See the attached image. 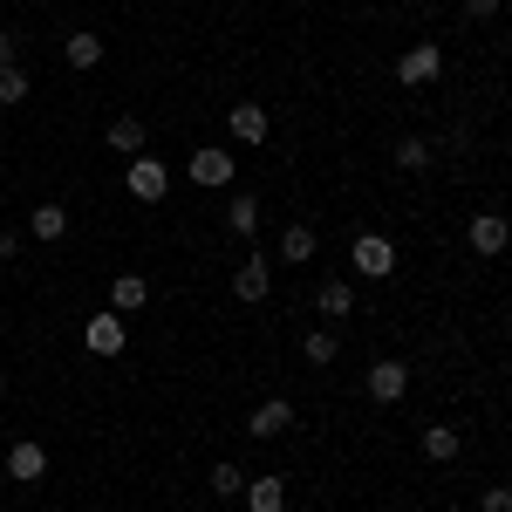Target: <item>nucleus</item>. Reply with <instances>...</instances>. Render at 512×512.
<instances>
[{"label":"nucleus","instance_id":"obj_21","mask_svg":"<svg viewBox=\"0 0 512 512\" xmlns=\"http://www.w3.org/2000/svg\"><path fill=\"white\" fill-rule=\"evenodd\" d=\"M226 226H233V233L246 239V233H253V226H260V198H246V192H239L233 205H226Z\"/></svg>","mask_w":512,"mask_h":512},{"label":"nucleus","instance_id":"obj_13","mask_svg":"<svg viewBox=\"0 0 512 512\" xmlns=\"http://www.w3.org/2000/svg\"><path fill=\"white\" fill-rule=\"evenodd\" d=\"M246 512H287V485L280 478H246Z\"/></svg>","mask_w":512,"mask_h":512},{"label":"nucleus","instance_id":"obj_2","mask_svg":"<svg viewBox=\"0 0 512 512\" xmlns=\"http://www.w3.org/2000/svg\"><path fill=\"white\" fill-rule=\"evenodd\" d=\"M123 192L137 198V205H158V198L171 192V171H164V158H130V171H123Z\"/></svg>","mask_w":512,"mask_h":512},{"label":"nucleus","instance_id":"obj_30","mask_svg":"<svg viewBox=\"0 0 512 512\" xmlns=\"http://www.w3.org/2000/svg\"><path fill=\"white\" fill-rule=\"evenodd\" d=\"M396 7H417V0H396Z\"/></svg>","mask_w":512,"mask_h":512},{"label":"nucleus","instance_id":"obj_5","mask_svg":"<svg viewBox=\"0 0 512 512\" xmlns=\"http://www.w3.org/2000/svg\"><path fill=\"white\" fill-rule=\"evenodd\" d=\"M362 390L376 396V403H403V396H410V369L383 355V362H369V376H362Z\"/></svg>","mask_w":512,"mask_h":512},{"label":"nucleus","instance_id":"obj_20","mask_svg":"<svg viewBox=\"0 0 512 512\" xmlns=\"http://www.w3.org/2000/svg\"><path fill=\"white\" fill-rule=\"evenodd\" d=\"M431 158H437L431 137H403V144H396V164H403V171H431Z\"/></svg>","mask_w":512,"mask_h":512},{"label":"nucleus","instance_id":"obj_23","mask_svg":"<svg viewBox=\"0 0 512 512\" xmlns=\"http://www.w3.org/2000/svg\"><path fill=\"white\" fill-rule=\"evenodd\" d=\"M212 492H219V499H239V492H246V472L219 458V465H212Z\"/></svg>","mask_w":512,"mask_h":512},{"label":"nucleus","instance_id":"obj_10","mask_svg":"<svg viewBox=\"0 0 512 512\" xmlns=\"http://www.w3.org/2000/svg\"><path fill=\"white\" fill-rule=\"evenodd\" d=\"M287 424H294V403H287V396H267V403L246 417V431H253V437H280Z\"/></svg>","mask_w":512,"mask_h":512},{"label":"nucleus","instance_id":"obj_12","mask_svg":"<svg viewBox=\"0 0 512 512\" xmlns=\"http://www.w3.org/2000/svg\"><path fill=\"white\" fill-rule=\"evenodd\" d=\"M144 301H151V280L144 274H117L110 280V308H117V315H137Z\"/></svg>","mask_w":512,"mask_h":512},{"label":"nucleus","instance_id":"obj_6","mask_svg":"<svg viewBox=\"0 0 512 512\" xmlns=\"http://www.w3.org/2000/svg\"><path fill=\"white\" fill-rule=\"evenodd\" d=\"M192 185H205V192H226V185H233V151H219V144L192 151Z\"/></svg>","mask_w":512,"mask_h":512},{"label":"nucleus","instance_id":"obj_9","mask_svg":"<svg viewBox=\"0 0 512 512\" xmlns=\"http://www.w3.org/2000/svg\"><path fill=\"white\" fill-rule=\"evenodd\" d=\"M465 239H472V253L499 260V253H506V239H512V226L499 219V212H478V219H472V233H465Z\"/></svg>","mask_w":512,"mask_h":512},{"label":"nucleus","instance_id":"obj_16","mask_svg":"<svg viewBox=\"0 0 512 512\" xmlns=\"http://www.w3.org/2000/svg\"><path fill=\"white\" fill-rule=\"evenodd\" d=\"M315 308H321L328 321H335V315H355V287L328 274V280H321V294H315Z\"/></svg>","mask_w":512,"mask_h":512},{"label":"nucleus","instance_id":"obj_15","mask_svg":"<svg viewBox=\"0 0 512 512\" xmlns=\"http://www.w3.org/2000/svg\"><path fill=\"white\" fill-rule=\"evenodd\" d=\"M117 158H144V117H117L110 123V137H103Z\"/></svg>","mask_w":512,"mask_h":512},{"label":"nucleus","instance_id":"obj_25","mask_svg":"<svg viewBox=\"0 0 512 512\" xmlns=\"http://www.w3.org/2000/svg\"><path fill=\"white\" fill-rule=\"evenodd\" d=\"M478 512H512V485H485L478 492Z\"/></svg>","mask_w":512,"mask_h":512},{"label":"nucleus","instance_id":"obj_14","mask_svg":"<svg viewBox=\"0 0 512 512\" xmlns=\"http://www.w3.org/2000/svg\"><path fill=\"white\" fill-rule=\"evenodd\" d=\"M267 130H274V123H267L260 103H233V137L239 144H267Z\"/></svg>","mask_w":512,"mask_h":512},{"label":"nucleus","instance_id":"obj_27","mask_svg":"<svg viewBox=\"0 0 512 512\" xmlns=\"http://www.w3.org/2000/svg\"><path fill=\"white\" fill-rule=\"evenodd\" d=\"M14 48H21V41H14L7 28H0V69H14Z\"/></svg>","mask_w":512,"mask_h":512},{"label":"nucleus","instance_id":"obj_24","mask_svg":"<svg viewBox=\"0 0 512 512\" xmlns=\"http://www.w3.org/2000/svg\"><path fill=\"white\" fill-rule=\"evenodd\" d=\"M301 355H308V362H335V355H342V342H335V328H315V335L301 342Z\"/></svg>","mask_w":512,"mask_h":512},{"label":"nucleus","instance_id":"obj_8","mask_svg":"<svg viewBox=\"0 0 512 512\" xmlns=\"http://www.w3.org/2000/svg\"><path fill=\"white\" fill-rule=\"evenodd\" d=\"M267 287H274V267H267V253H246L233 274V294L239 301H267Z\"/></svg>","mask_w":512,"mask_h":512},{"label":"nucleus","instance_id":"obj_3","mask_svg":"<svg viewBox=\"0 0 512 512\" xmlns=\"http://www.w3.org/2000/svg\"><path fill=\"white\" fill-rule=\"evenodd\" d=\"M123 342H130V328H123V315H89V328H82V349L103 355V362H117Z\"/></svg>","mask_w":512,"mask_h":512},{"label":"nucleus","instance_id":"obj_18","mask_svg":"<svg viewBox=\"0 0 512 512\" xmlns=\"http://www.w3.org/2000/svg\"><path fill=\"white\" fill-rule=\"evenodd\" d=\"M280 260H287V267L315 260V226H287V233H280Z\"/></svg>","mask_w":512,"mask_h":512},{"label":"nucleus","instance_id":"obj_29","mask_svg":"<svg viewBox=\"0 0 512 512\" xmlns=\"http://www.w3.org/2000/svg\"><path fill=\"white\" fill-rule=\"evenodd\" d=\"M0 403H7V376H0Z\"/></svg>","mask_w":512,"mask_h":512},{"label":"nucleus","instance_id":"obj_17","mask_svg":"<svg viewBox=\"0 0 512 512\" xmlns=\"http://www.w3.org/2000/svg\"><path fill=\"white\" fill-rule=\"evenodd\" d=\"M62 55H69V69H96V62H103V35H89V28H82V35L62 41Z\"/></svg>","mask_w":512,"mask_h":512},{"label":"nucleus","instance_id":"obj_22","mask_svg":"<svg viewBox=\"0 0 512 512\" xmlns=\"http://www.w3.org/2000/svg\"><path fill=\"white\" fill-rule=\"evenodd\" d=\"M14 103H28V69H21V62L0 69V110H14Z\"/></svg>","mask_w":512,"mask_h":512},{"label":"nucleus","instance_id":"obj_19","mask_svg":"<svg viewBox=\"0 0 512 512\" xmlns=\"http://www.w3.org/2000/svg\"><path fill=\"white\" fill-rule=\"evenodd\" d=\"M28 233L35 239H62L69 233V212H62V205H35V212H28Z\"/></svg>","mask_w":512,"mask_h":512},{"label":"nucleus","instance_id":"obj_11","mask_svg":"<svg viewBox=\"0 0 512 512\" xmlns=\"http://www.w3.org/2000/svg\"><path fill=\"white\" fill-rule=\"evenodd\" d=\"M458 451H465V431L458 424H424V458L431 465H451Z\"/></svg>","mask_w":512,"mask_h":512},{"label":"nucleus","instance_id":"obj_28","mask_svg":"<svg viewBox=\"0 0 512 512\" xmlns=\"http://www.w3.org/2000/svg\"><path fill=\"white\" fill-rule=\"evenodd\" d=\"M21 253V233H0V260H14Z\"/></svg>","mask_w":512,"mask_h":512},{"label":"nucleus","instance_id":"obj_1","mask_svg":"<svg viewBox=\"0 0 512 512\" xmlns=\"http://www.w3.org/2000/svg\"><path fill=\"white\" fill-rule=\"evenodd\" d=\"M349 267H355L362 280H390V274H396V246H390L383 233H362V239L349 246Z\"/></svg>","mask_w":512,"mask_h":512},{"label":"nucleus","instance_id":"obj_7","mask_svg":"<svg viewBox=\"0 0 512 512\" xmlns=\"http://www.w3.org/2000/svg\"><path fill=\"white\" fill-rule=\"evenodd\" d=\"M7 478H14V485H41V478H48V451H41L35 437H21V444L7 451Z\"/></svg>","mask_w":512,"mask_h":512},{"label":"nucleus","instance_id":"obj_4","mask_svg":"<svg viewBox=\"0 0 512 512\" xmlns=\"http://www.w3.org/2000/svg\"><path fill=\"white\" fill-rule=\"evenodd\" d=\"M437 69H444V48H437V41H417V48H403V62H396V82L424 89V82H437Z\"/></svg>","mask_w":512,"mask_h":512},{"label":"nucleus","instance_id":"obj_26","mask_svg":"<svg viewBox=\"0 0 512 512\" xmlns=\"http://www.w3.org/2000/svg\"><path fill=\"white\" fill-rule=\"evenodd\" d=\"M465 14H472V21H492V14H499V0H465Z\"/></svg>","mask_w":512,"mask_h":512}]
</instances>
